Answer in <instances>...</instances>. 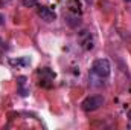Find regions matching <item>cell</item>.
Instances as JSON below:
<instances>
[{
    "instance_id": "obj_1",
    "label": "cell",
    "mask_w": 131,
    "mask_h": 130,
    "mask_svg": "<svg viewBox=\"0 0 131 130\" xmlns=\"http://www.w3.org/2000/svg\"><path fill=\"white\" fill-rule=\"evenodd\" d=\"M92 70L99 78H107L111 73V64H110V61L107 58H98L92 66Z\"/></svg>"
},
{
    "instance_id": "obj_2",
    "label": "cell",
    "mask_w": 131,
    "mask_h": 130,
    "mask_svg": "<svg viewBox=\"0 0 131 130\" xmlns=\"http://www.w3.org/2000/svg\"><path fill=\"white\" fill-rule=\"evenodd\" d=\"M104 103H105L104 97H101V95H92V97L85 98L81 103V106H82V109L85 112H95V110H98L101 106H104Z\"/></svg>"
},
{
    "instance_id": "obj_3",
    "label": "cell",
    "mask_w": 131,
    "mask_h": 130,
    "mask_svg": "<svg viewBox=\"0 0 131 130\" xmlns=\"http://www.w3.org/2000/svg\"><path fill=\"white\" fill-rule=\"evenodd\" d=\"M38 15H40L41 20H44V22H53V20L57 18V14H55L50 8H47V6H40V8H38Z\"/></svg>"
},
{
    "instance_id": "obj_4",
    "label": "cell",
    "mask_w": 131,
    "mask_h": 130,
    "mask_svg": "<svg viewBox=\"0 0 131 130\" xmlns=\"http://www.w3.org/2000/svg\"><path fill=\"white\" fill-rule=\"evenodd\" d=\"M79 40H81L84 49H93V38H92V34L89 31H82L79 34Z\"/></svg>"
},
{
    "instance_id": "obj_5",
    "label": "cell",
    "mask_w": 131,
    "mask_h": 130,
    "mask_svg": "<svg viewBox=\"0 0 131 130\" xmlns=\"http://www.w3.org/2000/svg\"><path fill=\"white\" fill-rule=\"evenodd\" d=\"M40 75H41V78H43V81H52L53 78H55V73L49 69V67H44V69H41L40 72H38Z\"/></svg>"
},
{
    "instance_id": "obj_6",
    "label": "cell",
    "mask_w": 131,
    "mask_h": 130,
    "mask_svg": "<svg viewBox=\"0 0 131 130\" xmlns=\"http://www.w3.org/2000/svg\"><path fill=\"white\" fill-rule=\"evenodd\" d=\"M66 22H67V25L70 28H78L81 25V18L78 15H67V20Z\"/></svg>"
},
{
    "instance_id": "obj_7",
    "label": "cell",
    "mask_w": 131,
    "mask_h": 130,
    "mask_svg": "<svg viewBox=\"0 0 131 130\" xmlns=\"http://www.w3.org/2000/svg\"><path fill=\"white\" fill-rule=\"evenodd\" d=\"M31 63V60L28 58H18V60H11V64L14 66H28Z\"/></svg>"
},
{
    "instance_id": "obj_8",
    "label": "cell",
    "mask_w": 131,
    "mask_h": 130,
    "mask_svg": "<svg viewBox=\"0 0 131 130\" xmlns=\"http://www.w3.org/2000/svg\"><path fill=\"white\" fill-rule=\"evenodd\" d=\"M25 84H26V78H25V77H20V78H18V87H20L21 95H28V90L25 89Z\"/></svg>"
},
{
    "instance_id": "obj_9",
    "label": "cell",
    "mask_w": 131,
    "mask_h": 130,
    "mask_svg": "<svg viewBox=\"0 0 131 130\" xmlns=\"http://www.w3.org/2000/svg\"><path fill=\"white\" fill-rule=\"evenodd\" d=\"M23 6H26V8H34V6H37V0H23Z\"/></svg>"
},
{
    "instance_id": "obj_10",
    "label": "cell",
    "mask_w": 131,
    "mask_h": 130,
    "mask_svg": "<svg viewBox=\"0 0 131 130\" xmlns=\"http://www.w3.org/2000/svg\"><path fill=\"white\" fill-rule=\"evenodd\" d=\"M0 25H5V15L0 14Z\"/></svg>"
},
{
    "instance_id": "obj_11",
    "label": "cell",
    "mask_w": 131,
    "mask_h": 130,
    "mask_svg": "<svg viewBox=\"0 0 131 130\" xmlns=\"http://www.w3.org/2000/svg\"><path fill=\"white\" fill-rule=\"evenodd\" d=\"M3 44H5V43H3V41H2V40H0V51H2V52H3V51H5V46H3Z\"/></svg>"
},
{
    "instance_id": "obj_12",
    "label": "cell",
    "mask_w": 131,
    "mask_h": 130,
    "mask_svg": "<svg viewBox=\"0 0 131 130\" xmlns=\"http://www.w3.org/2000/svg\"><path fill=\"white\" fill-rule=\"evenodd\" d=\"M128 118H130V121H131V110L128 112Z\"/></svg>"
}]
</instances>
